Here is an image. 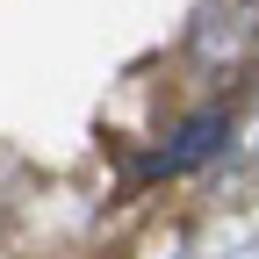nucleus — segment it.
Masks as SVG:
<instances>
[{
  "mask_svg": "<svg viewBox=\"0 0 259 259\" xmlns=\"http://www.w3.org/2000/svg\"><path fill=\"white\" fill-rule=\"evenodd\" d=\"M223 130H231V122H223L216 108H209V115H194V122L180 130V137H173V151L158 158V166H166V173H187V166H202V158L223 144Z\"/></svg>",
  "mask_w": 259,
  "mask_h": 259,
  "instance_id": "nucleus-1",
  "label": "nucleus"
}]
</instances>
